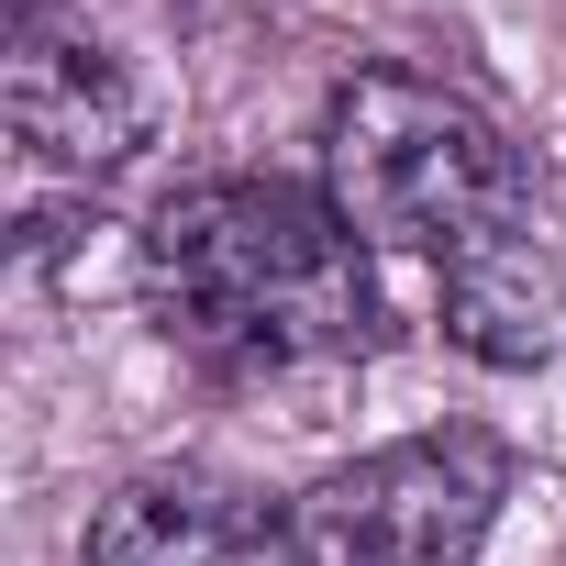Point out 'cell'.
<instances>
[{"mask_svg":"<svg viewBox=\"0 0 566 566\" xmlns=\"http://www.w3.org/2000/svg\"><path fill=\"white\" fill-rule=\"evenodd\" d=\"M323 200L367 255H400L444 290V334L489 367H533L555 345V266L533 244L522 145L444 78L356 67L323 101Z\"/></svg>","mask_w":566,"mask_h":566,"instance_id":"1","label":"cell"},{"mask_svg":"<svg viewBox=\"0 0 566 566\" xmlns=\"http://www.w3.org/2000/svg\"><path fill=\"white\" fill-rule=\"evenodd\" d=\"M145 312L211 378H323L378 356L389 301L356 222L301 178H189L145 222Z\"/></svg>","mask_w":566,"mask_h":566,"instance_id":"2","label":"cell"},{"mask_svg":"<svg viewBox=\"0 0 566 566\" xmlns=\"http://www.w3.org/2000/svg\"><path fill=\"white\" fill-rule=\"evenodd\" d=\"M500 500H511V444L489 422H433L334 467L301 500V544L312 566H478Z\"/></svg>","mask_w":566,"mask_h":566,"instance_id":"3","label":"cell"},{"mask_svg":"<svg viewBox=\"0 0 566 566\" xmlns=\"http://www.w3.org/2000/svg\"><path fill=\"white\" fill-rule=\"evenodd\" d=\"M12 145L56 178H112L134 145H145V90L134 67L90 34V23H56V12H23L12 23Z\"/></svg>","mask_w":566,"mask_h":566,"instance_id":"4","label":"cell"},{"mask_svg":"<svg viewBox=\"0 0 566 566\" xmlns=\"http://www.w3.org/2000/svg\"><path fill=\"white\" fill-rule=\"evenodd\" d=\"M78 566H312L301 511H277L211 467H156L101 500Z\"/></svg>","mask_w":566,"mask_h":566,"instance_id":"5","label":"cell"}]
</instances>
